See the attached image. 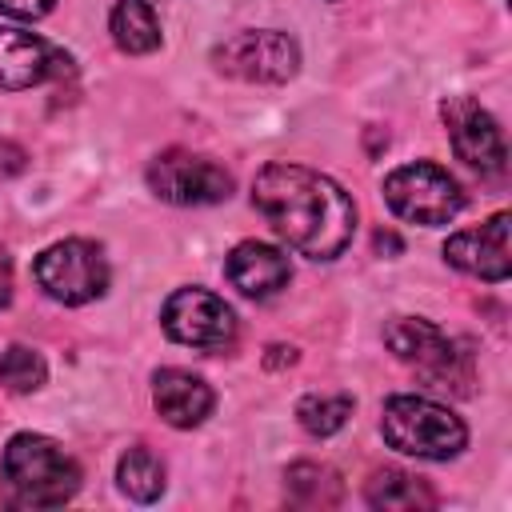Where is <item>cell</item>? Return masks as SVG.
Masks as SVG:
<instances>
[{
  "label": "cell",
  "instance_id": "6da1fadb",
  "mask_svg": "<svg viewBox=\"0 0 512 512\" xmlns=\"http://www.w3.org/2000/svg\"><path fill=\"white\" fill-rule=\"evenodd\" d=\"M252 204L300 256L336 260L352 244L356 204L324 172L304 164H268L252 180Z\"/></svg>",
  "mask_w": 512,
  "mask_h": 512
},
{
  "label": "cell",
  "instance_id": "7a4b0ae2",
  "mask_svg": "<svg viewBox=\"0 0 512 512\" xmlns=\"http://www.w3.org/2000/svg\"><path fill=\"white\" fill-rule=\"evenodd\" d=\"M0 476L16 508H60L80 488L76 460L56 440L36 436V432H20L8 440Z\"/></svg>",
  "mask_w": 512,
  "mask_h": 512
},
{
  "label": "cell",
  "instance_id": "3957f363",
  "mask_svg": "<svg viewBox=\"0 0 512 512\" xmlns=\"http://www.w3.org/2000/svg\"><path fill=\"white\" fill-rule=\"evenodd\" d=\"M380 432L388 448L420 460H448L468 444L464 420L428 396H388Z\"/></svg>",
  "mask_w": 512,
  "mask_h": 512
},
{
  "label": "cell",
  "instance_id": "277c9868",
  "mask_svg": "<svg viewBox=\"0 0 512 512\" xmlns=\"http://www.w3.org/2000/svg\"><path fill=\"white\" fill-rule=\"evenodd\" d=\"M384 344L416 376H424V380H432L440 388H452V392H468L472 388V352L464 344H456L444 328H436L432 320L396 316L384 328Z\"/></svg>",
  "mask_w": 512,
  "mask_h": 512
},
{
  "label": "cell",
  "instance_id": "5b68a950",
  "mask_svg": "<svg viewBox=\"0 0 512 512\" xmlns=\"http://www.w3.org/2000/svg\"><path fill=\"white\" fill-rule=\"evenodd\" d=\"M384 200L408 224H448L464 208L460 184L432 160H416V164L396 168L384 180Z\"/></svg>",
  "mask_w": 512,
  "mask_h": 512
},
{
  "label": "cell",
  "instance_id": "8992f818",
  "mask_svg": "<svg viewBox=\"0 0 512 512\" xmlns=\"http://www.w3.org/2000/svg\"><path fill=\"white\" fill-rule=\"evenodd\" d=\"M36 284L60 304H88L108 288V260L88 240H60L32 264Z\"/></svg>",
  "mask_w": 512,
  "mask_h": 512
},
{
  "label": "cell",
  "instance_id": "52a82bcc",
  "mask_svg": "<svg viewBox=\"0 0 512 512\" xmlns=\"http://www.w3.org/2000/svg\"><path fill=\"white\" fill-rule=\"evenodd\" d=\"M212 64L224 76H236V80H248V84H284L300 68V48L288 32L256 28V32L228 36L212 52Z\"/></svg>",
  "mask_w": 512,
  "mask_h": 512
},
{
  "label": "cell",
  "instance_id": "ba28073f",
  "mask_svg": "<svg viewBox=\"0 0 512 512\" xmlns=\"http://www.w3.org/2000/svg\"><path fill=\"white\" fill-rule=\"evenodd\" d=\"M160 324L176 344L200 352H224L236 340V312L208 288H176L160 308Z\"/></svg>",
  "mask_w": 512,
  "mask_h": 512
},
{
  "label": "cell",
  "instance_id": "9c48e42d",
  "mask_svg": "<svg viewBox=\"0 0 512 512\" xmlns=\"http://www.w3.org/2000/svg\"><path fill=\"white\" fill-rule=\"evenodd\" d=\"M148 188L168 200V204H220L232 196V176L224 172V164L184 152V148H168L148 164Z\"/></svg>",
  "mask_w": 512,
  "mask_h": 512
},
{
  "label": "cell",
  "instance_id": "30bf717a",
  "mask_svg": "<svg viewBox=\"0 0 512 512\" xmlns=\"http://www.w3.org/2000/svg\"><path fill=\"white\" fill-rule=\"evenodd\" d=\"M440 116L448 124V140L456 148V156L484 172V176H500L508 168V148H504V136L492 120L488 108H480V100L472 96H448L440 104Z\"/></svg>",
  "mask_w": 512,
  "mask_h": 512
},
{
  "label": "cell",
  "instance_id": "8fae6325",
  "mask_svg": "<svg viewBox=\"0 0 512 512\" xmlns=\"http://www.w3.org/2000/svg\"><path fill=\"white\" fill-rule=\"evenodd\" d=\"M72 68L68 52L48 44L36 32L0 28V92H20L32 84H44L52 76H64Z\"/></svg>",
  "mask_w": 512,
  "mask_h": 512
},
{
  "label": "cell",
  "instance_id": "7c38bea8",
  "mask_svg": "<svg viewBox=\"0 0 512 512\" xmlns=\"http://www.w3.org/2000/svg\"><path fill=\"white\" fill-rule=\"evenodd\" d=\"M444 256L460 272L480 276L488 284L508 280V272H512V256H508V212H496L480 228H464V232L448 236Z\"/></svg>",
  "mask_w": 512,
  "mask_h": 512
},
{
  "label": "cell",
  "instance_id": "4fadbf2b",
  "mask_svg": "<svg viewBox=\"0 0 512 512\" xmlns=\"http://www.w3.org/2000/svg\"><path fill=\"white\" fill-rule=\"evenodd\" d=\"M224 272H228L232 288H240L244 296H256V300L276 296L292 276L288 256L280 248H272V244H260V240L236 244L228 252V260H224Z\"/></svg>",
  "mask_w": 512,
  "mask_h": 512
},
{
  "label": "cell",
  "instance_id": "5bb4252c",
  "mask_svg": "<svg viewBox=\"0 0 512 512\" xmlns=\"http://www.w3.org/2000/svg\"><path fill=\"white\" fill-rule=\"evenodd\" d=\"M152 400L172 428H196L212 412V388L200 376L180 368H160L152 376Z\"/></svg>",
  "mask_w": 512,
  "mask_h": 512
},
{
  "label": "cell",
  "instance_id": "9a60e30c",
  "mask_svg": "<svg viewBox=\"0 0 512 512\" xmlns=\"http://www.w3.org/2000/svg\"><path fill=\"white\" fill-rule=\"evenodd\" d=\"M364 500L372 508H384V512H416V508H436V492L428 488V480L412 476V472H400V468H384L368 480L364 488Z\"/></svg>",
  "mask_w": 512,
  "mask_h": 512
},
{
  "label": "cell",
  "instance_id": "2e32d148",
  "mask_svg": "<svg viewBox=\"0 0 512 512\" xmlns=\"http://www.w3.org/2000/svg\"><path fill=\"white\" fill-rule=\"evenodd\" d=\"M108 32H112L116 48L128 56H144V52L160 48V20L144 0H120L108 16Z\"/></svg>",
  "mask_w": 512,
  "mask_h": 512
},
{
  "label": "cell",
  "instance_id": "e0dca14e",
  "mask_svg": "<svg viewBox=\"0 0 512 512\" xmlns=\"http://www.w3.org/2000/svg\"><path fill=\"white\" fill-rule=\"evenodd\" d=\"M284 496L296 508H336L344 488H340V476L328 464L300 460V464H292L284 472Z\"/></svg>",
  "mask_w": 512,
  "mask_h": 512
},
{
  "label": "cell",
  "instance_id": "ac0fdd59",
  "mask_svg": "<svg viewBox=\"0 0 512 512\" xmlns=\"http://www.w3.org/2000/svg\"><path fill=\"white\" fill-rule=\"evenodd\" d=\"M116 480H120L124 496H132V500H140V504H152V500L164 492V464H160L148 448H128V452L120 456Z\"/></svg>",
  "mask_w": 512,
  "mask_h": 512
},
{
  "label": "cell",
  "instance_id": "d6986e66",
  "mask_svg": "<svg viewBox=\"0 0 512 512\" xmlns=\"http://www.w3.org/2000/svg\"><path fill=\"white\" fill-rule=\"evenodd\" d=\"M352 416V396H304L296 404V420L304 424V432L312 436H332L344 428V420Z\"/></svg>",
  "mask_w": 512,
  "mask_h": 512
},
{
  "label": "cell",
  "instance_id": "ffe728a7",
  "mask_svg": "<svg viewBox=\"0 0 512 512\" xmlns=\"http://www.w3.org/2000/svg\"><path fill=\"white\" fill-rule=\"evenodd\" d=\"M48 368L40 360V352L24 348V344H8L0 348V384L8 392H36L44 384Z\"/></svg>",
  "mask_w": 512,
  "mask_h": 512
},
{
  "label": "cell",
  "instance_id": "44dd1931",
  "mask_svg": "<svg viewBox=\"0 0 512 512\" xmlns=\"http://www.w3.org/2000/svg\"><path fill=\"white\" fill-rule=\"evenodd\" d=\"M56 0H0V12L16 16V20H40L52 12Z\"/></svg>",
  "mask_w": 512,
  "mask_h": 512
},
{
  "label": "cell",
  "instance_id": "7402d4cb",
  "mask_svg": "<svg viewBox=\"0 0 512 512\" xmlns=\"http://www.w3.org/2000/svg\"><path fill=\"white\" fill-rule=\"evenodd\" d=\"M8 296H12V260H8L4 248H0V308L8 304Z\"/></svg>",
  "mask_w": 512,
  "mask_h": 512
}]
</instances>
